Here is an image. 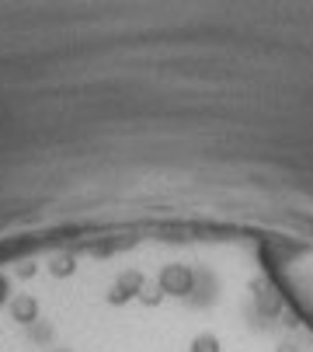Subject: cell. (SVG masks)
<instances>
[{
  "label": "cell",
  "instance_id": "4",
  "mask_svg": "<svg viewBox=\"0 0 313 352\" xmlns=\"http://www.w3.org/2000/svg\"><path fill=\"white\" fill-rule=\"evenodd\" d=\"M8 314H11L14 324L32 328V324L38 321V300H35L32 293H14V296H11V304H8Z\"/></svg>",
  "mask_w": 313,
  "mask_h": 352
},
{
  "label": "cell",
  "instance_id": "9",
  "mask_svg": "<svg viewBox=\"0 0 313 352\" xmlns=\"http://www.w3.org/2000/svg\"><path fill=\"white\" fill-rule=\"evenodd\" d=\"M14 272H18V276H21V279H32V276H35V272H38V265H35V262H21V265H18V269H14Z\"/></svg>",
  "mask_w": 313,
  "mask_h": 352
},
{
  "label": "cell",
  "instance_id": "5",
  "mask_svg": "<svg viewBox=\"0 0 313 352\" xmlns=\"http://www.w3.org/2000/svg\"><path fill=\"white\" fill-rule=\"evenodd\" d=\"M45 269H49V276H52V279H70V276L77 272V258L63 251V255H52Z\"/></svg>",
  "mask_w": 313,
  "mask_h": 352
},
{
  "label": "cell",
  "instance_id": "10",
  "mask_svg": "<svg viewBox=\"0 0 313 352\" xmlns=\"http://www.w3.org/2000/svg\"><path fill=\"white\" fill-rule=\"evenodd\" d=\"M275 352H303V349H299V342H296V338H282V342L275 345Z\"/></svg>",
  "mask_w": 313,
  "mask_h": 352
},
{
  "label": "cell",
  "instance_id": "2",
  "mask_svg": "<svg viewBox=\"0 0 313 352\" xmlns=\"http://www.w3.org/2000/svg\"><path fill=\"white\" fill-rule=\"evenodd\" d=\"M251 300H254V311L265 318V321H275V318H282V311H286V296H282L279 286H272L268 279H254V283H251Z\"/></svg>",
  "mask_w": 313,
  "mask_h": 352
},
{
  "label": "cell",
  "instance_id": "6",
  "mask_svg": "<svg viewBox=\"0 0 313 352\" xmlns=\"http://www.w3.org/2000/svg\"><path fill=\"white\" fill-rule=\"evenodd\" d=\"M188 352H223V345H220V338H216L213 331H202V335L192 338Z\"/></svg>",
  "mask_w": 313,
  "mask_h": 352
},
{
  "label": "cell",
  "instance_id": "1",
  "mask_svg": "<svg viewBox=\"0 0 313 352\" xmlns=\"http://www.w3.org/2000/svg\"><path fill=\"white\" fill-rule=\"evenodd\" d=\"M195 272H192V265H185V262H171V265H164L161 269V276H156V289H161L164 296H174V300H185V296H192L195 293Z\"/></svg>",
  "mask_w": 313,
  "mask_h": 352
},
{
  "label": "cell",
  "instance_id": "8",
  "mask_svg": "<svg viewBox=\"0 0 313 352\" xmlns=\"http://www.w3.org/2000/svg\"><path fill=\"white\" fill-rule=\"evenodd\" d=\"M11 304V279L0 272V307H8Z\"/></svg>",
  "mask_w": 313,
  "mask_h": 352
},
{
  "label": "cell",
  "instance_id": "7",
  "mask_svg": "<svg viewBox=\"0 0 313 352\" xmlns=\"http://www.w3.org/2000/svg\"><path fill=\"white\" fill-rule=\"evenodd\" d=\"M161 300H164V293H161V289H150V286H146V289L139 293V304H146V307H156Z\"/></svg>",
  "mask_w": 313,
  "mask_h": 352
},
{
  "label": "cell",
  "instance_id": "3",
  "mask_svg": "<svg viewBox=\"0 0 313 352\" xmlns=\"http://www.w3.org/2000/svg\"><path fill=\"white\" fill-rule=\"evenodd\" d=\"M143 289H146V276H143L139 269H126V272L112 283V289H108V304H112V307H126V304H132V300H139Z\"/></svg>",
  "mask_w": 313,
  "mask_h": 352
}]
</instances>
